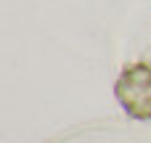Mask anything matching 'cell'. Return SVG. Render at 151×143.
<instances>
[{"instance_id": "6da1fadb", "label": "cell", "mask_w": 151, "mask_h": 143, "mask_svg": "<svg viewBox=\"0 0 151 143\" xmlns=\"http://www.w3.org/2000/svg\"><path fill=\"white\" fill-rule=\"evenodd\" d=\"M117 98L130 117L149 119L151 117V66L149 64H133L122 72V77L117 80Z\"/></svg>"}]
</instances>
